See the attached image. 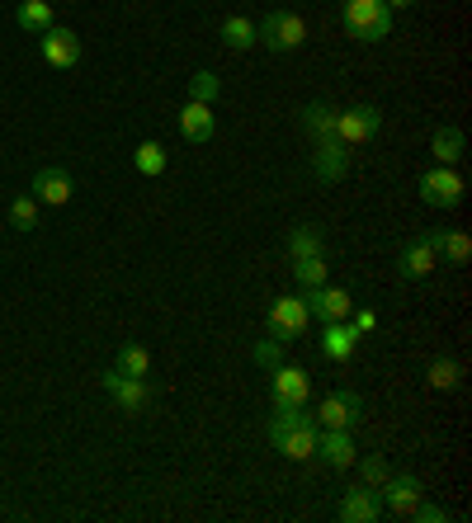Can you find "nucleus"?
Listing matches in <instances>:
<instances>
[{"label":"nucleus","instance_id":"f257e3e1","mask_svg":"<svg viewBox=\"0 0 472 523\" xmlns=\"http://www.w3.org/2000/svg\"><path fill=\"white\" fill-rule=\"evenodd\" d=\"M317 415H307V406H274L270 420V443L293 462L317 458Z\"/></svg>","mask_w":472,"mask_h":523},{"label":"nucleus","instance_id":"f03ea898","mask_svg":"<svg viewBox=\"0 0 472 523\" xmlns=\"http://www.w3.org/2000/svg\"><path fill=\"white\" fill-rule=\"evenodd\" d=\"M345 33L359 43H378L392 33V10L383 0H345Z\"/></svg>","mask_w":472,"mask_h":523},{"label":"nucleus","instance_id":"7ed1b4c3","mask_svg":"<svg viewBox=\"0 0 472 523\" xmlns=\"http://www.w3.org/2000/svg\"><path fill=\"white\" fill-rule=\"evenodd\" d=\"M255 38L270 52H293L307 43V24H303V15H293V10H270V15L255 24Z\"/></svg>","mask_w":472,"mask_h":523},{"label":"nucleus","instance_id":"20e7f679","mask_svg":"<svg viewBox=\"0 0 472 523\" xmlns=\"http://www.w3.org/2000/svg\"><path fill=\"white\" fill-rule=\"evenodd\" d=\"M383 128V114L373 104H354V109H336V142L340 147H364Z\"/></svg>","mask_w":472,"mask_h":523},{"label":"nucleus","instance_id":"39448f33","mask_svg":"<svg viewBox=\"0 0 472 523\" xmlns=\"http://www.w3.org/2000/svg\"><path fill=\"white\" fill-rule=\"evenodd\" d=\"M416 189H421V198L430 208H458L468 184H463V175H458L454 165H435V170H425L421 180H416Z\"/></svg>","mask_w":472,"mask_h":523},{"label":"nucleus","instance_id":"423d86ee","mask_svg":"<svg viewBox=\"0 0 472 523\" xmlns=\"http://www.w3.org/2000/svg\"><path fill=\"white\" fill-rule=\"evenodd\" d=\"M307 321H312V316H307L303 293H288V297H279V302L270 307V321H265V326H270V340L288 344V340H298V335H303Z\"/></svg>","mask_w":472,"mask_h":523},{"label":"nucleus","instance_id":"0eeeda50","mask_svg":"<svg viewBox=\"0 0 472 523\" xmlns=\"http://www.w3.org/2000/svg\"><path fill=\"white\" fill-rule=\"evenodd\" d=\"M38 52H43V62L52 71H71V66L81 62V38L71 29H62V24H52V29L38 33Z\"/></svg>","mask_w":472,"mask_h":523},{"label":"nucleus","instance_id":"6e6552de","mask_svg":"<svg viewBox=\"0 0 472 523\" xmlns=\"http://www.w3.org/2000/svg\"><path fill=\"white\" fill-rule=\"evenodd\" d=\"M317 425L321 429H359L364 425V401H359V392H331L317 406Z\"/></svg>","mask_w":472,"mask_h":523},{"label":"nucleus","instance_id":"1a4fd4ad","mask_svg":"<svg viewBox=\"0 0 472 523\" xmlns=\"http://www.w3.org/2000/svg\"><path fill=\"white\" fill-rule=\"evenodd\" d=\"M104 392L114 396V406L123 410V415H142V406L152 401V382H147V377H123L118 368H109V373H104Z\"/></svg>","mask_w":472,"mask_h":523},{"label":"nucleus","instance_id":"9d476101","mask_svg":"<svg viewBox=\"0 0 472 523\" xmlns=\"http://www.w3.org/2000/svg\"><path fill=\"white\" fill-rule=\"evenodd\" d=\"M303 302H307V316H317V321H345L354 311L350 288H331V283L303 288Z\"/></svg>","mask_w":472,"mask_h":523},{"label":"nucleus","instance_id":"9b49d317","mask_svg":"<svg viewBox=\"0 0 472 523\" xmlns=\"http://www.w3.org/2000/svg\"><path fill=\"white\" fill-rule=\"evenodd\" d=\"M421 481L411 472H388V481L378 486V500H383V509H392L397 519H411V509H416V500H421Z\"/></svg>","mask_w":472,"mask_h":523},{"label":"nucleus","instance_id":"f8f14e48","mask_svg":"<svg viewBox=\"0 0 472 523\" xmlns=\"http://www.w3.org/2000/svg\"><path fill=\"white\" fill-rule=\"evenodd\" d=\"M359 330L350 326V321H321V354L331 363H350L354 354H359Z\"/></svg>","mask_w":472,"mask_h":523},{"label":"nucleus","instance_id":"ddd939ff","mask_svg":"<svg viewBox=\"0 0 472 523\" xmlns=\"http://www.w3.org/2000/svg\"><path fill=\"white\" fill-rule=\"evenodd\" d=\"M307 396H312V373L279 363L274 368V406H307Z\"/></svg>","mask_w":472,"mask_h":523},{"label":"nucleus","instance_id":"4468645a","mask_svg":"<svg viewBox=\"0 0 472 523\" xmlns=\"http://www.w3.org/2000/svg\"><path fill=\"white\" fill-rule=\"evenodd\" d=\"M29 194H34L38 203H48V208H62V203H71V194H76V180H71L67 170L48 165V170H38V175H34Z\"/></svg>","mask_w":472,"mask_h":523},{"label":"nucleus","instance_id":"2eb2a0df","mask_svg":"<svg viewBox=\"0 0 472 523\" xmlns=\"http://www.w3.org/2000/svg\"><path fill=\"white\" fill-rule=\"evenodd\" d=\"M213 132H218V114H213V104H199V99H189L185 109H180V137L203 147V142H213Z\"/></svg>","mask_w":472,"mask_h":523},{"label":"nucleus","instance_id":"dca6fc26","mask_svg":"<svg viewBox=\"0 0 472 523\" xmlns=\"http://www.w3.org/2000/svg\"><path fill=\"white\" fill-rule=\"evenodd\" d=\"M317 458L326 462V467H354V458H359V448H354L350 429H317Z\"/></svg>","mask_w":472,"mask_h":523},{"label":"nucleus","instance_id":"f3484780","mask_svg":"<svg viewBox=\"0 0 472 523\" xmlns=\"http://www.w3.org/2000/svg\"><path fill=\"white\" fill-rule=\"evenodd\" d=\"M435 264H439V250H435V241H430V231L425 236H416V241H406V250H402V278H430L435 274Z\"/></svg>","mask_w":472,"mask_h":523},{"label":"nucleus","instance_id":"a211bd4d","mask_svg":"<svg viewBox=\"0 0 472 523\" xmlns=\"http://www.w3.org/2000/svg\"><path fill=\"white\" fill-rule=\"evenodd\" d=\"M345 170H350V156H345V147H340L336 137L317 142V156H312V175H317L321 184H336V180H345Z\"/></svg>","mask_w":472,"mask_h":523},{"label":"nucleus","instance_id":"6ab92c4d","mask_svg":"<svg viewBox=\"0 0 472 523\" xmlns=\"http://www.w3.org/2000/svg\"><path fill=\"white\" fill-rule=\"evenodd\" d=\"M383 514V500L373 486H359V491H345L340 495V519L345 523H373Z\"/></svg>","mask_w":472,"mask_h":523},{"label":"nucleus","instance_id":"aec40b11","mask_svg":"<svg viewBox=\"0 0 472 523\" xmlns=\"http://www.w3.org/2000/svg\"><path fill=\"white\" fill-rule=\"evenodd\" d=\"M430 241H435L439 260H449V264H468L472 260L468 231H430Z\"/></svg>","mask_w":472,"mask_h":523},{"label":"nucleus","instance_id":"412c9836","mask_svg":"<svg viewBox=\"0 0 472 523\" xmlns=\"http://www.w3.org/2000/svg\"><path fill=\"white\" fill-rule=\"evenodd\" d=\"M15 24L24 33H43V29H52V24H57V19H52V5L48 0H19V10H15Z\"/></svg>","mask_w":472,"mask_h":523},{"label":"nucleus","instance_id":"4be33fe9","mask_svg":"<svg viewBox=\"0 0 472 523\" xmlns=\"http://www.w3.org/2000/svg\"><path fill=\"white\" fill-rule=\"evenodd\" d=\"M430 156H435L439 165H458V161H463V132H458V128H439L435 137H430Z\"/></svg>","mask_w":472,"mask_h":523},{"label":"nucleus","instance_id":"5701e85b","mask_svg":"<svg viewBox=\"0 0 472 523\" xmlns=\"http://www.w3.org/2000/svg\"><path fill=\"white\" fill-rule=\"evenodd\" d=\"M303 128L312 132V142L336 137V109H331V104H307V109H303Z\"/></svg>","mask_w":472,"mask_h":523},{"label":"nucleus","instance_id":"b1692460","mask_svg":"<svg viewBox=\"0 0 472 523\" xmlns=\"http://www.w3.org/2000/svg\"><path fill=\"white\" fill-rule=\"evenodd\" d=\"M218 38L227 43V48H236V52H246V48H255V43H260V38H255V24H251V19H241V15L222 19Z\"/></svg>","mask_w":472,"mask_h":523},{"label":"nucleus","instance_id":"393cba45","mask_svg":"<svg viewBox=\"0 0 472 523\" xmlns=\"http://www.w3.org/2000/svg\"><path fill=\"white\" fill-rule=\"evenodd\" d=\"M114 368L123 377H147V373H152V354H147L142 344H123V349H118V359H114Z\"/></svg>","mask_w":472,"mask_h":523},{"label":"nucleus","instance_id":"a878e982","mask_svg":"<svg viewBox=\"0 0 472 523\" xmlns=\"http://www.w3.org/2000/svg\"><path fill=\"white\" fill-rule=\"evenodd\" d=\"M133 165H137V175H147V180L166 175V147H161V142H142V147L133 151Z\"/></svg>","mask_w":472,"mask_h":523},{"label":"nucleus","instance_id":"bb28decb","mask_svg":"<svg viewBox=\"0 0 472 523\" xmlns=\"http://www.w3.org/2000/svg\"><path fill=\"white\" fill-rule=\"evenodd\" d=\"M293 278H298V288H317V283H326V255H303V260H293Z\"/></svg>","mask_w":472,"mask_h":523},{"label":"nucleus","instance_id":"cd10ccee","mask_svg":"<svg viewBox=\"0 0 472 523\" xmlns=\"http://www.w3.org/2000/svg\"><path fill=\"white\" fill-rule=\"evenodd\" d=\"M10 227L15 231H34L38 227V198L34 194H19L10 203Z\"/></svg>","mask_w":472,"mask_h":523},{"label":"nucleus","instance_id":"c85d7f7f","mask_svg":"<svg viewBox=\"0 0 472 523\" xmlns=\"http://www.w3.org/2000/svg\"><path fill=\"white\" fill-rule=\"evenodd\" d=\"M303 255H321L317 227H293V236H288V260H303Z\"/></svg>","mask_w":472,"mask_h":523},{"label":"nucleus","instance_id":"c756f323","mask_svg":"<svg viewBox=\"0 0 472 523\" xmlns=\"http://www.w3.org/2000/svg\"><path fill=\"white\" fill-rule=\"evenodd\" d=\"M218 95H222V85H218L213 71H194V76H189V99H199V104H218Z\"/></svg>","mask_w":472,"mask_h":523},{"label":"nucleus","instance_id":"7c9ffc66","mask_svg":"<svg viewBox=\"0 0 472 523\" xmlns=\"http://www.w3.org/2000/svg\"><path fill=\"white\" fill-rule=\"evenodd\" d=\"M425 382H430L435 392H454L458 387V363L454 359H435L430 363V373H425Z\"/></svg>","mask_w":472,"mask_h":523},{"label":"nucleus","instance_id":"2f4dec72","mask_svg":"<svg viewBox=\"0 0 472 523\" xmlns=\"http://www.w3.org/2000/svg\"><path fill=\"white\" fill-rule=\"evenodd\" d=\"M354 462H359V458H354ZM359 467H364V486H373V491H378V486L388 481V462L378 458V453H369V458L359 462Z\"/></svg>","mask_w":472,"mask_h":523},{"label":"nucleus","instance_id":"473e14b6","mask_svg":"<svg viewBox=\"0 0 472 523\" xmlns=\"http://www.w3.org/2000/svg\"><path fill=\"white\" fill-rule=\"evenodd\" d=\"M279 354H284V344L279 340H255V363H260V368H279Z\"/></svg>","mask_w":472,"mask_h":523},{"label":"nucleus","instance_id":"72a5a7b5","mask_svg":"<svg viewBox=\"0 0 472 523\" xmlns=\"http://www.w3.org/2000/svg\"><path fill=\"white\" fill-rule=\"evenodd\" d=\"M411 519L416 523H444L449 519V509L435 505V500H416V509H411Z\"/></svg>","mask_w":472,"mask_h":523},{"label":"nucleus","instance_id":"f704fd0d","mask_svg":"<svg viewBox=\"0 0 472 523\" xmlns=\"http://www.w3.org/2000/svg\"><path fill=\"white\" fill-rule=\"evenodd\" d=\"M345 321H350L359 335H373V330H378V311H373V307H354Z\"/></svg>","mask_w":472,"mask_h":523},{"label":"nucleus","instance_id":"c9c22d12","mask_svg":"<svg viewBox=\"0 0 472 523\" xmlns=\"http://www.w3.org/2000/svg\"><path fill=\"white\" fill-rule=\"evenodd\" d=\"M388 10H406V5H416V0H383Z\"/></svg>","mask_w":472,"mask_h":523}]
</instances>
